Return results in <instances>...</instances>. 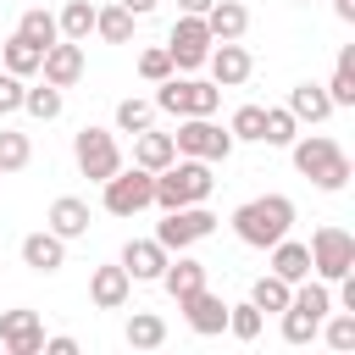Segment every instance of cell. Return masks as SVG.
Masks as SVG:
<instances>
[{
	"mask_svg": "<svg viewBox=\"0 0 355 355\" xmlns=\"http://www.w3.org/2000/svg\"><path fill=\"white\" fill-rule=\"evenodd\" d=\"M28 161H33V139L17 133V128H0V178L6 172H22Z\"/></svg>",
	"mask_w": 355,
	"mask_h": 355,
	"instance_id": "cell-34",
	"label": "cell"
},
{
	"mask_svg": "<svg viewBox=\"0 0 355 355\" xmlns=\"http://www.w3.org/2000/svg\"><path fill=\"white\" fill-rule=\"evenodd\" d=\"M89 222H94V211H89V200H78V194H61V200H50V211H44V227L55 233V239H83L89 233Z\"/></svg>",
	"mask_w": 355,
	"mask_h": 355,
	"instance_id": "cell-15",
	"label": "cell"
},
{
	"mask_svg": "<svg viewBox=\"0 0 355 355\" xmlns=\"http://www.w3.org/2000/svg\"><path fill=\"white\" fill-rule=\"evenodd\" d=\"M100 205H105L111 216H139V211H150V205H155V172H144V166H116V172L100 183Z\"/></svg>",
	"mask_w": 355,
	"mask_h": 355,
	"instance_id": "cell-6",
	"label": "cell"
},
{
	"mask_svg": "<svg viewBox=\"0 0 355 355\" xmlns=\"http://www.w3.org/2000/svg\"><path fill=\"white\" fill-rule=\"evenodd\" d=\"M161 288H166L172 300H183V294H194V288H205V261H194L189 250H178V255H166V272H161Z\"/></svg>",
	"mask_w": 355,
	"mask_h": 355,
	"instance_id": "cell-20",
	"label": "cell"
},
{
	"mask_svg": "<svg viewBox=\"0 0 355 355\" xmlns=\"http://www.w3.org/2000/svg\"><path fill=\"white\" fill-rule=\"evenodd\" d=\"M261 322H266V311H255L250 300L227 305V333H233L239 344H255V338H261Z\"/></svg>",
	"mask_w": 355,
	"mask_h": 355,
	"instance_id": "cell-36",
	"label": "cell"
},
{
	"mask_svg": "<svg viewBox=\"0 0 355 355\" xmlns=\"http://www.w3.org/2000/svg\"><path fill=\"white\" fill-rule=\"evenodd\" d=\"M288 227H294V200L288 194H255V200H244L233 211V233L250 250H272Z\"/></svg>",
	"mask_w": 355,
	"mask_h": 355,
	"instance_id": "cell-2",
	"label": "cell"
},
{
	"mask_svg": "<svg viewBox=\"0 0 355 355\" xmlns=\"http://www.w3.org/2000/svg\"><path fill=\"white\" fill-rule=\"evenodd\" d=\"M55 28H61V39L89 44V33H94V6H89V0H67L61 17H55Z\"/></svg>",
	"mask_w": 355,
	"mask_h": 355,
	"instance_id": "cell-27",
	"label": "cell"
},
{
	"mask_svg": "<svg viewBox=\"0 0 355 355\" xmlns=\"http://www.w3.org/2000/svg\"><path fill=\"white\" fill-rule=\"evenodd\" d=\"M211 28H205V17H183L178 11V22H172V33H166V55H172V72H200L205 67V55H211Z\"/></svg>",
	"mask_w": 355,
	"mask_h": 355,
	"instance_id": "cell-10",
	"label": "cell"
},
{
	"mask_svg": "<svg viewBox=\"0 0 355 355\" xmlns=\"http://www.w3.org/2000/svg\"><path fill=\"white\" fill-rule=\"evenodd\" d=\"M172 155H178V150H172V133H161L155 122H150L144 133H133V166H144V172H161Z\"/></svg>",
	"mask_w": 355,
	"mask_h": 355,
	"instance_id": "cell-22",
	"label": "cell"
},
{
	"mask_svg": "<svg viewBox=\"0 0 355 355\" xmlns=\"http://www.w3.org/2000/svg\"><path fill=\"white\" fill-rule=\"evenodd\" d=\"M227 133H233V144H261V133H266V105H239L233 116H227Z\"/></svg>",
	"mask_w": 355,
	"mask_h": 355,
	"instance_id": "cell-31",
	"label": "cell"
},
{
	"mask_svg": "<svg viewBox=\"0 0 355 355\" xmlns=\"http://www.w3.org/2000/svg\"><path fill=\"white\" fill-rule=\"evenodd\" d=\"M61 105H67V100H61V89H55V83H33V89H22V111H28L33 122H55V116H61Z\"/></svg>",
	"mask_w": 355,
	"mask_h": 355,
	"instance_id": "cell-30",
	"label": "cell"
},
{
	"mask_svg": "<svg viewBox=\"0 0 355 355\" xmlns=\"http://www.w3.org/2000/svg\"><path fill=\"white\" fill-rule=\"evenodd\" d=\"M122 6H128V11H133V17H150V11H155V6H161V0H122Z\"/></svg>",
	"mask_w": 355,
	"mask_h": 355,
	"instance_id": "cell-44",
	"label": "cell"
},
{
	"mask_svg": "<svg viewBox=\"0 0 355 355\" xmlns=\"http://www.w3.org/2000/svg\"><path fill=\"white\" fill-rule=\"evenodd\" d=\"M178 11H183V17H205V11H211V0H178Z\"/></svg>",
	"mask_w": 355,
	"mask_h": 355,
	"instance_id": "cell-42",
	"label": "cell"
},
{
	"mask_svg": "<svg viewBox=\"0 0 355 355\" xmlns=\"http://www.w3.org/2000/svg\"><path fill=\"white\" fill-rule=\"evenodd\" d=\"M72 161H78V172H83L89 183H105V178L122 166L116 133H111V128H78V139H72Z\"/></svg>",
	"mask_w": 355,
	"mask_h": 355,
	"instance_id": "cell-9",
	"label": "cell"
},
{
	"mask_svg": "<svg viewBox=\"0 0 355 355\" xmlns=\"http://www.w3.org/2000/svg\"><path fill=\"white\" fill-rule=\"evenodd\" d=\"M39 61H44V50H39L33 39H22V33H11V39H6V72L33 78V72H39Z\"/></svg>",
	"mask_w": 355,
	"mask_h": 355,
	"instance_id": "cell-33",
	"label": "cell"
},
{
	"mask_svg": "<svg viewBox=\"0 0 355 355\" xmlns=\"http://www.w3.org/2000/svg\"><path fill=\"white\" fill-rule=\"evenodd\" d=\"M205 28H211V39H244V28H250V11H244L239 0H211V11H205Z\"/></svg>",
	"mask_w": 355,
	"mask_h": 355,
	"instance_id": "cell-25",
	"label": "cell"
},
{
	"mask_svg": "<svg viewBox=\"0 0 355 355\" xmlns=\"http://www.w3.org/2000/svg\"><path fill=\"white\" fill-rule=\"evenodd\" d=\"M122 338H128L133 349H161V344H166V322H161L155 311H133V316H128V333H122Z\"/></svg>",
	"mask_w": 355,
	"mask_h": 355,
	"instance_id": "cell-28",
	"label": "cell"
},
{
	"mask_svg": "<svg viewBox=\"0 0 355 355\" xmlns=\"http://www.w3.org/2000/svg\"><path fill=\"white\" fill-rule=\"evenodd\" d=\"M333 17L338 22H355V0H333Z\"/></svg>",
	"mask_w": 355,
	"mask_h": 355,
	"instance_id": "cell-43",
	"label": "cell"
},
{
	"mask_svg": "<svg viewBox=\"0 0 355 355\" xmlns=\"http://www.w3.org/2000/svg\"><path fill=\"white\" fill-rule=\"evenodd\" d=\"M22 78L17 72H0V116H11V111H22Z\"/></svg>",
	"mask_w": 355,
	"mask_h": 355,
	"instance_id": "cell-40",
	"label": "cell"
},
{
	"mask_svg": "<svg viewBox=\"0 0 355 355\" xmlns=\"http://www.w3.org/2000/svg\"><path fill=\"white\" fill-rule=\"evenodd\" d=\"M288 111H294V122H327L333 116V100H327L322 83H294L288 89Z\"/></svg>",
	"mask_w": 355,
	"mask_h": 355,
	"instance_id": "cell-24",
	"label": "cell"
},
{
	"mask_svg": "<svg viewBox=\"0 0 355 355\" xmlns=\"http://www.w3.org/2000/svg\"><path fill=\"white\" fill-rule=\"evenodd\" d=\"M288 294H294V283H283L277 272H261V277L250 283V305H255V311H283Z\"/></svg>",
	"mask_w": 355,
	"mask_h": 355,
	"instance_id": "cell-32",
	"label": "cell"
},
{
	"mask_svg": "<svg viewBox=\"0 0 355 355\" xmlns=\"http://www.w3.org/2000/svg\"><path fill=\"white\" fill-rule=\"evenodd\" d=\"M172 150L178 155H194V161H227L233 155V133L216 128L211 116H178V133H172Z\"/></svg>",
	"mask_w": 355,
	"mask_h": 355,
	"instance_id": "cell-8",
	"label": "cell"
},
{
	"mask_svg": "<svg viewBox=\"0 0 355 355\" xmlns=\"http://www.w3.org/2000/svg\"><path fill=\"white\" fill-rule=\"evenodd\" d=\"M133 11L116 0V6H94V33L105 39V44H133Z\"/></svg>",
	"mask_w": 355,
	"mask_h": 355,
	"instance_id": "cell-26",
	"label": "cell"
},
{
	"mask_svg": "<svg viewBox=\"0 0 355 355\" xmlns=\"http://www.w3.org/2000/svg\"><path fill=\"white\" fill-rule=\"evenodd\" d=\"M0 344H6V355H39V349H44V322H39V311H28V305L0 311Z\"/></svg>",
	"mask_w": 355,
	"mask_h": 355,
	"instance_id": "cell-13",
	"label": "cell"
},
{
	"mask_svg": "<svg viewBox=\"0 0 355 355\" xmlns=\"http://www.w3.org/2000/svg\"><path fill=\"white\" fill-rule=\"evenodd\" d=\"M89 300H94V311H122V305L133 300V277L122 272V261L89 272Z\"/></svg>",
	"mask_w": 355,
	"mask_h": 355,
	"instance_id": "cell-17",
	"label": "cell"
},
{
	"mask_svg": "<svg viewBox=\"0 0 355 355\" xmlns=\"http://www.w3.org/2000/svg\"><path fill=\"white\" fill-rule=\"evenodd\" d=\"M216 233V216L205 211V205H178V211H166L161 216V227H155V244L161 250H189V244H200V239H211Z\"/></svg>",
	"mask_w": 355,
	"mask_h": 355,
	"instance_id": "cell-11",
	"label": "cell"
},
{
	"mask_svg": "<svg viewBox=\"0 0 355 355\" xmlns=\"http://www.w3.org/2000/svg\"><path fill=\"white\" fill-rule=\"evenodd\" d=\"M39 72H44V83H55V89H72V83L83 78V44H72V39H55V44L44 50Z\"/></svg>",
	"mask_w": 355,
	"mask_h": 355,
	"instance_id": "cell-18",
	"label": "cell"
},
{
	"mask_svg": "<svg viewBox=\"0 0 355 355\" xmlns=\"http://www.w3.org/2000/svg\"><path fill=\"white\" fill-rule=\"evenodd\" d=\"M305 250H311V272H316L322 283H338L344 272H355V233H349V227H338V222L316 227Z\"/></svg>",
	"mask_w": 355,
	"mask_h": 355,
	"instance_id": "cell-7",
	"label": "cell"
},
{
	"mask_svg": "<svg viewBox=\"0 0 355 355\" xmlns=\"http://www.w3.org/2000/svg\"><path fill=\"white\" fill-rule=\"evenodd\" d=\"M178 311H183L189 333H200V338H211V333H227V300H222V294H211V288H194V294H183V300H178Z\"/></svg>",
	"mask_w": 355,
	"mask_h": 355,
	"instance_id": "cell-14",
	"label": "cell"
},
{
	"mask_svg": "<svg viewBox=\"0 0 355 355\" xmlns=\"http://www.w3.org/2000/svg\"><path fill=\"white\" fill-rule=\"evenodd\" d=\"M44 355H78V338L72 333H55V338H44Z\"/></svg>",
	"mask_w": 355,
	"mask_h": 355,
	"instance_id": "cell-41",
	"label": "cell"
},
{
	"mask_svg": "<svg viewBox=\"0 0 355 355\" xmlns=\"http://www.w3.org/2000/svg\"><path fill=\"white\" fill-rule=\"evenodd\" d=\"M322 89H327L333 111H349V105H355V44H344V50H338V61H333V78H327Z\"/></svg>",
	"mask_w": 355,
	"mask_h": 355,
	"instance_id": "cell-23",
	"label": "cell"
},
{
	"mask_svg": "<svg viewBox=\"0 0 355 355\" xmlns=\"http://www.w3.org/2000/svg\"><path fill=\"white\" fill-rule=\"evenodd\" d=\"M139 78H144V83H161V78H172V55H166V44H150V50H139Z\"/></svg>",
	"mask_w": 355,
	"mask_h": 355,
	"instance_id": "cell-39",
	"label": "cell"
},
{
	"mask_svg": "<svg viewBox=\"0 0 355 355\" xmlns=\"http://www.w3.org/2000/svg\"><path fill=\"white\" fill-rule=\"evenodd\" d=\"M216 189L211 178V161H194V155H172L161 172H155V205L161 211H178V205H205Z\"/></svg>",
	"mask_w": 355,
	"mask_h": 355,
	"instance_id": "cell-3",
	"label": "cell"
},
{
	"mask_svg": "<svg viewBox=\"0 0 355 355\" xmlns=\"http://www.w3.org/2000/svg\"><path fill=\"white\" fill-rule=\"evenodd\" d=\"M316 333H322V338H327V344H333L338 355H344V349H355V311H338V316L327 311Z\"/></svg>",
	"mask_w": 355,
	"mask_h": 355,
	"instance_id": "cell-38",
	"label": "cell"
},
{
	"mask_svg": "<svg viewBox=\"0 0 355 355\" xmlns=\"http://www.w3.org/2000/svg\"><path fill=\"white\" fill-rule=\"evenodd\" d=\"M205 67H211V83H216V89H239V83H250L255 55H250L239 39H216L211 55H205Z\"/></svg>",
	"mask_w": 355,
	"mask_h": 355,
	"instance_id": "cell-12",
	"label": "cell"
},
{
	"mask_svg": "<svg viewBox=\"0 0 355 355\" xmlns=\"http://www.w3.org/2000/svg\"><path fill=\"white\" fill-rule=\"evenodd\" d=\"M266 255H272V272H277L283 283H305V277H311V250H305L300 239H288V233H283Z\"/></svg>",
	"mask_w": 355,
	"mask_h": 355,
	"instance_id": "cell-21",
	"label": "cell"
},
{
	"mask_svg": "<svg viewBox=\"0 0 355 355\" xmlns=\"http://www.w3.org/2000/svg\"><path fill=\"white\" fill-rule=\"evenodd\" d=\"M327 311H333V294H327V283H322V277H316V283H311V277H305V283H294L288 305L277 311V316H283V344H311Z\"/></svg>",
	"mask_w": 355,
	"mask_h": 355,
	"instance_id": "cell-4",
	"label": "cell"
},
{
	"mask_svg": "<svg viewBox=\"0 0 355 355\" xmlns=\"http://www.w3.org/2000/svg\"><path fill=\"white\" fill-rule=\"evenodd\" d=\"M17 33H22V39H33L39 50H50V44L61 39V28H55V17H50L44 6H28V11L17 17Z\"/></svg>",
	"mask_w": 355,
	"mask_h": 355,
	"instance_id": "cell-29",
	"label": "cell"
},
{
	"mask_svg": "<svg viewBox=\"0 0 355 355\" xmlns=\"http://www.w3.org/2000/svg\"><path fill=\"white\" fill-rule=\"evenodd\" d=\"M22 266H33V272H61L67 266V239H55L50 227H39V233H28L22 239Z\"/></svg>",
	"mask_w": 355,
	"mask_h": 355,
	"instance_id": "cell-19",
	"label": "cell"
},
{
	"mask_svg": "<svg viewBox=\"0 0 355 355\" xmlns=\"http://www.w3.org/2000/svg\"><path fill=\"white\" fill-rule=\"evenodd\" d=\"M294 133H300L294 111H288V105H266V133H261V144H277V150H288V144H294Z\"/></svg>",
	"mask_w": 355,
	"mask_h": 355,
	"instance_id": "cell-37",
	"label": "cell"
},
{
	"mask_svg": "<svg viewBox=\"0 0 355 355\" xmlns=\"http://www.w3.org/2000/svg\"><path fill=\"white\" fill-rule=\"evenodd\" d=\"M216 105H222V89L211 83V78H161L155 83V111H166V116H216Z\"/></svg>",
	"mask_w": 355,
	"mask_h": 355,
	"instance_id": "cell-5",
	"label": "cell"
},
{
	"mask_svg": "<svg viewBox=\"0 0 355 355\" xmlns=\"http://www.w3.org/2000/svg\"><path fill=\"white\" fill-rule=\"evenodd\" d=\"M288 161H294V172L311 178L322 194H338V189L349 183V155H344L338 139H327V133H294Z\"/></svg>",
	"mask_w": 355,
	"mask_h": 355,
	"instance_id": "cell-1",
	"label": "cell"
},
{
	"mask_svg": "<svg viewBox=\"0 0 355 355\" xmlns=\"http://www.w3.org/2000/svg\"><path fill=\"white\" fill-rule=\"evenodd\" d=\"M166 255H172V250H161L155 239H128V244H122V272H128L133 283H161Z\"/></svg>",
	"mask_w": 355,
	"mask_h": 355,
	"instance_id": "cell-16",
	"label": "cell"
},
{
	"mask_svg": "<svg viewBox=\"0 0 355 355\" xmlns=\"http://www.w3.org/2000/svg\"><path fill=\"white\" fill-rule=\"evenodd\" d=\"M150 122H155V100H139V94L116 100V133H144Z\"/></svg>",
	"mask_w": 355,
	"mask_h": 355,
	"instance_id": "cell-35",
	"label": "cell"
}]
</instances>
